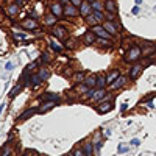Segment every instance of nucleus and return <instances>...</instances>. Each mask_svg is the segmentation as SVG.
<instances>
[{
    "mask_svg": "<svg viewBox=\"0 0 156 156\" xmlns=\"http://www.w3.org/2000/svg\"><path fill=\"white\" fill-rule=\"evenodd\" d=\"M125 83H126V76H123V75H120L117 80L112 83V84H109V87L112 89V90H115V89H120V87H123L125 86Z\"/></svg>",
    "mask_w": 156,
    "mask_h": 156,
    "instance_id": "15",
    "label": "nucleus"
},
{
    "mask_svg": "<svg viewBox=\"0 0 156 156\" xmlns=\"http://www.w3.org/2000/svg\"><path fill=\"white\" fill-rule=\"evenodd\" d=\"M56 16H53V14H51V12H50V14L47 16V19H45V23L47 25H50V27H51V25H56Z\"/></svg>",
    "mask_w": 156,
    "mask_h": 156,
    "instance_id": "33",
    "label": "nucleus"
},
{
    "mask_svg": "<svg viewBox=\"0 0 156 156\" xmlns=\"http://www.w3.org/2000/svg\"><path fill=\"white\" fill-rule=\"evenodd\" d=\"M120 75H122V73H120V70H117V69L111 70V72L106 75V83H108V84H112V83H114V81H115Z\"/></svg>",
    "mask_w": 156,
    "mask_h": 156,
    "instance_id": "16",
    "label": "nucleus"
},
{
    "mask_svg": "<svg viewBox=\"0 0 156 156\" xmlns=\"http://www.w3.org/2000/svg\"><path fill=\"white\" fill-rule=\"evenodd\" d=\"M41 61H44V62H48V61H50V56H48V53H45V51H44V53L41 55V59H39V62H41Z\"/></svg>",
    "mask_w": 156,
    "mask_h": 156,
    "instance_id": "36",
    "label": "nucleus"
},
{
    "mask_svg": "<svg viewBox=\"0 0 156 156\" xmlns=\"http://www.w3.org/2000/svg\"><path fill=\"white\" fill-rule=\"evenodd\" d=\"M128 151V147H123V145H119V153H126Z\"/></svg>",
    "mask_w": 156,
    "mask_h": 156,
    "instance_id": "38",
    "label": "nucleus"
},
{
    "mask_svg": "<svg viewBox=\"0 0 156 156\" xmlns=\"http://www.w3.org/2000/svg\"><path fill=\"white\" fill-rule=\"evenodd\" d=\"M37 112V108H30V109H27V111H23L20 115H19V120L22 122V120H27L28 117H31L33 114H36Z\"/></svg>",
    "mask_w": 156,
    "mask_h": 156,
    "instance_id": "19",
    "label": "nucleus"
},
{
    "mask_svg": "<svg viewBox=\"0 0 156 156\" xmlns=\"http://www.w3.org/2000/svg\"><path fill=\"white\" fill-rule=\"evenodd\" d=\"M28 17H31V19H37V14L36 12H30V16Z\"/></svg>",
    "mask_w": 156,
    "mask_h": 156,
    "instance_id": "40",
    "label": "nucleus"
},
{
    "mask_svg": "<svg viewBox=\"0 0 156 156\" xmlns=\"http://www.w3.org/2000/svg\"><path fill=\"white\" fill-rule=\"evenodd\" d=\"M142 70H144V66H142V64H133L131 69H129L128 76L131 78V80H137V78L140 76V73H142Z\"/></svg>",
    "mask_w": 156,
    "mask_h": 156,
    "instance_id": "8",
    "label": "nucleus"
},
{
    "mask_svg": "<svg viewBox=\"0 0 156 156\" xmlns=\"http://www.w3.org/2000/svg\"><path fill=\"white\" fill-rule=\"evenodd\" d=\"M131 144H133V145H139V140L134 139V140H131Z\"/></svg>",
    "mask_w": 156,
    "mask_h": 156,
    "instance_id": "42",
    "label": "nucleus"
},
{
    "mask_svg": "<svg viewBox=\"0 0 156 156\" xmlns=\"http://www.w3.org/2000/svg\"><path fill=\"white\" fill-rule=\"evenodd\" d=\"M92 14L95 16V19L98 20V23H103L106 20V16L103 14V11H97V9H92Z\"/></svg>",
    "mask_w": 156,
    "mask_h": 156,
    "instance_id": "27",
    "label": "nucleus"
},
{
    "mask_svg": "<svg viewBox=\"0 0 156 156\" xmlns=\"http://www.w3.org/2000/svg\"><path fill=\"white\" fill-rule=\"evenodd\" d=\"M17 39H19V41H22V39H25V34H14Z\"/></svg>",
    "mask_w": 156,
    "mask_h": 156,
    "instance_id": "39",
    "label": "nucleus"
},
{
    "mask_svg": "<svg viewBox=\"0 0 156 156\" xmlns=\"http://www.w3.org/2000/svg\"><path fill=\"white\" fill-rule=\"evenodd\" d=\"M90 5H92V9H97V11H103V9H105V3L98 2V0H94V2H90Z\"/></svg>",
    "mask_w": 156,
    "mask_h": 156,
    "instance_id": "32",
    "label": "nucleus"
},
{
    "mask_svg": "<svg viewBox=\"0 0 156 156\" xmlns=\"http://www.w3.org/2000/svg\"><path fill=\"white\" fill-rule=\"evenodd\" d=\"M103 27H105V30L111 36H117L119 31H122V25L117 23L115 20H105V22H103Z\"/></svg>",
    "mask_w": 156,
    "mask_h": 156,
    "instance_id": "2",
    "label": "nucleus"
},
{
    "mask_svg": "<svg viewBox=\"0 0 156 156\" xmlns=\"http://www.w3.org/2000/svg\"><path fill=\"white\" fill-rule=\"evenodd\" d=\"M51 34L56 36V39H61V41H66L67 39V30L62 27V25H53L51 28Z\"/></svg>",
    "mask_w": 156,
    "mask_h": 156,
    "instance_id": "5",
    "label": "nucleus"
},
{
    "mask_svg": "<svg viewBox=\"0 0 156 156\" xmlns=\"http://www.w3.org/2000/svg\"><path fill=\"white\" fill-rule=\"evenodd\" d=\"M22 87H23V84L22 83H19L17 86H14V87H12V90H11V92H9V98H14L19 92H20V90H22Z\"/></svg>",
    "mask_w": 156,
    "mask_h": 156,
    "instance_id": "28",
    "label": "nucleus"
},
{
    "mask_svg": "<svg viewBox=\"0 0 156 156\" xmlns=\"http://www.w3.org/2000/svg\"><path fill=\"white\" fill-rule=\"evenodd\" d=\"M39 83H41V78H39L37 73H31L28 76V81L25 83V86H37Z\"/></svg>",
    "mask_w": 156,
    "mask_h": 156,
    "instance_id": "18",
    "label": "nucleus"
},
{
    "mask_svg": "<svg viewBox=\"0 0 156 156\" xmlns=\"http://www.w3.org/2000/svg\"><path fill=\"white\" fill-rule=\"evenodd\" d=\"M83 42H84L86 45H94V44L97 42V36H95V33H94L92 30L86 31V33L83 34Z\"/></svg>",
    "mask_w": 156,
    "mask_h": 156,
    "instance_id": "9",
    "label": "nucleus"
},
{
    "mask_svg": "<svg viewBox=\"0 0 156 156\" xmlns=\"http://www.w3.org/2000/svg\"><path fill=\"white\" fill-rule=\"evenodd\" d=\"M90 12H92V5H90V2H83V5L80 6V16H83V17H87Z\"/></svg>",
    "mask_w": 156,
    "mask_h": 156,
    "instance_id": "14",
    "label": "nucleus"
},
{
    "mask_svg": "<svg viewBox=\"0 0 156 156\" xmlns=\"http://www.w3.org/2000/svg\"><path fill=\"white\" fill-rule=\"evenodd\" d=\"M56 103L58 101H44V103H41V106H37V112L39 114H44V112L50 111L51 108H55Z\"/></svg>",
    "mask_w": 156,
    "mask_h": 156,
    "instance_id": "13",
    "label": "nucleus"
},
{
    "mask_svg": "<svg viewBox=\"0 0 156 156\" xmlns=\"http://www.w3.org/2000/svg\"><path fill=\"white\" fill-rule=\"evenodd\" d=\"M50 12H51L53 16H56L58 19L62 17V16H64V3L58 2V0H56V2H53V3L50 5Z\"/></svg>",
    "mask_w": 156,
    "mask_h": 156,
    "instance_id": "6",
    "label": "nucleus"
},
{
    "mask_svg": "<svg viewBox=\"0 0 156 156\" xmlns=\"http://www.w3.org/2000/svg\"><path fill=\"white\" fill-rule=\"evenodd\" d=\"M105 11L112 12V14H117V12H119V6H117L115 0H105Z\"/></svg>",
    "mask_w": 156,
    "mask_h": 156,
    "instance_id": "12",
    "label": "nucleus"
},
{
    "mask_svg": "<svg viewBox=\"0 0 156 156\" xmlns=\"http://www.w3.org/2000/svg\"><path fill=\"white\" fill-rule=\"evenodd\" d=\"M19 9H20V5H17V3H9V5L5 8V12H6L8 17H14V16L19 14Z\"/></svg>",
    "mask_w": 156,
    "mask_h": 156,
    "instance_id": "11",
    "label": "nucleus"
},
{
    "mask_svg": "<svg viewBox=\"0 0 156 156\" xmlns=\"http://www.w3.org/2000/svg\"><path fill=\"white\" fill-rule=\"evenodd\" d=\"M37 75H39V78H41V81H47L50 78V72L47 69H44V67H41L37 70Z\"/></svg>",
    "mask_w": 156,
    "mask_h": 156,
    "instance_id": "23",
    "label": "nucleus"
},
{
    "mask_svg": "<svg viewBox=\"0 0 156 156\" xmlns=\"http://www.w3.org/2000/svg\"><path fill=\"white\" fill-rule=\"evenodd\" d=\"M22 156H31V153H25V154H22Z\"/></svg>",
    "mask_w": 156,
    "mask_h": 156,
    "instance_id": "45",
    "label": "nucleus"
},
{
    "mask_svg": "<svg viewBox=\"0 0 156 156\" xmlns=\"http://www.w3.org/2000/svg\"><path fill=\"white\" fill-rule=\"evenodd\" d=\"M112 108H114V103H112V101H101V103H98L97 111H98L100 114H106V112L112 111Z\"/></svg>",
    "mask_w": 156,
    "mask_h": 156,
    "instance_id": "10",
    "label": "nucleus"
},
{
    "mask_svg": "<svg viewBox=\"0 0 156 156\" xmlns=\"http://www.w3.org/2000/svg\"><path fill=\"white\" fill-rule=\"evenodd\" d=\"M84 83H86L89 87H95V86H97V75H89V76H86Z\"/></svg>",
    "mask_w": 156,
    "mask_h": 156,
    "instance_id": "24",
    "label": "nucleus"
},
{
    "mask_svg": "<svg viewBox=\"0 0 156 156\" xmlns=\"http://www.w3.org/2000/svg\"><path fill=\"white\" fill-rule=\"evenodd\" d=\"M86 2H94V0H86Z\"/></svg>",
    "mask_w": 156,
    "mask_h": 156,
    "instance_id": "46",
    "label": "nucleus"
},
{
    "mask_svg": "<svg viewBox=\"0 0 156 156\" xmlns=\"http://www.w3.org/2000/svg\"><path fill=\"white\" fill-rule=\"evenodd\" d=\"M83 2H84V0H70V3H72L73 6H76V8H80V6L83 5Z\"/></svg>",
    "mask_w": 156,
    "mask_h": 156,
    "instance_id": "35",
    "label": "nucleus"
},
{
    "mask_svg": "<svg viewBox=\"0 0 156 156\" xmlns=\"http://www.w3.org/2000/svg\"><path fill=\"white\" fill-rule=\"evenodd\" d=\"M89 86L83 81V83H80V84H76V90H78V92H80V94H83V95H86L87 92H89Z\"/></svg>",
    "mask_w": 156,
    "mask_h": 156,
    "instance_id": "26",
    "label": "nucleus"
},
{
    "mask_svg": "<svg viewBox=\"0 0 156 156\" xmlns=\"http://www.w3.org/2000/svg\"><path fill=\"white\" fill-rule=\"evenodd\" d=\"M20 27L25 28V30H30V31H34L39 28V22L36 19H31V17H27L20 22Z\"/></svg>",
    "mask_w": 156,
    "mask_h": 156,
    "instance_id": "4",
    "label": "nucleus"
},
{
    "mask_svg": "<svg viewBox=\"0 0 156 156\" xmlns=\"http://www.w3.org/2000/svg\"><path fill=\"white\" fill-rule=\"evenodd\" d=\"M84 19H86V23H87V25H90V27H94V25H97V23H98V20L95 19V16L92 14V12H90V14H89L87 17H84Z\"/></svg>",
    "mask_w": 156,
    "mask_h": 156,
    "instance_id": "31",
    "label": "nucleus"
},
{
    "mask_svg": "<svg viewBox=\"0 0 156 156\" xmlns=\"http://www.w3.org/2000/svg\"><path fill=\"white\" fill-rule=\"evenodd\" d=\"M137 12H139V8H137V6L133 8V14H137Z\"/></svg>",
    "mask_w": 156,
    "mask_h": 156,
    "instance_id": "43",
    "label": "nucleus"
},
{
    "mask_svg": "<svg viewBox=\"0 0 156 156\" xmlns=\"http://www.w3.org/2000/svg\"><path fill=\"white\" fill-rule=\"evenodd\" d=\"M86 72H76V73H73V81H75V84H80V83H83L84 80H86Z\"/></svg>",
    "mask_w": 156,
    "mask_h": 156,
    "instance_id": "22",
    "label": "nucleus"
},
{
    "mask_svg": "<svg viewBox=\"0 0 156 156\" xmlns=\"http://www.w3.org/2000/svg\"><path fill=\"white\" fill-rule=\"evenodd\" d=\"M58 2H61V3H64V5H67V3H70V0H58Z\"/></svg>",
    "mask_w": 156,
    "mask_h": 156,
    "instance_id": "41",
    "label": "nucleus"
},
{
    "mask_svg": "<svg viewBox=\"0 0 156 156\" xmlns=\"http://www.w3.org/2000/svg\"><path fill=\"white\" fill-rule=\"evenodd\" d=\"M64 16H66V17H76V16H80V8L73 6L72 3L64 5Z\"/></svg>",
    "mask_w": 156,
    "mask_h": 156,
    "instance_id": "7",
    "label": "nucleus"
},
{
    "mask_svg": "<svg viewBox=\"0 0 156 156\" xmlns=\"http://www.w3.org/2000/svg\"><path fill=\"white\" fill-rule=\"evenodd\" d=\"M83 150H84V154H86V156H92L94 145L90 144V142H86V144H84V147H83Z\"/></svg>",
    "mask_w": 156,
    "mask_h": 156,
    "instance_id": "29",
    "label": "nucleus"
},
{
    "mask_svg": "<svg viewBox=\"0 0 156 156\" xmlns=\"http://www.w3.org/2000/svg\"><path fill=\"white\" fill-rule=\"evenodd\" d=\"M50 47H51V50L58 51V53H62V51H64V47H62L61 44H58L55 39H51V41H50Z\"/></svg>",
    "mask_w": 156,
    "mask_h": 156,
    "instance_id": "25",
    "label": "nucleus"
},
{
    "mask_svg": "<svg viewBox=\"0 0 156 156\" xmlns=\"http://www.w3.org/2000/svg\"><path fill=\"white\" fill-rule=\"evenodd\" d=\"M11 153H12V147L9 144H6V145H3L2 151H0V156H11Z\"/></svg>",
    "mask_w": 156,
    "mask_h": 156,
    "instance_id": "30",
    "label": "nucleus"
},
{
    "mask_svg": "<svg viewBox=\"0 0 156 156\" xmlns=\"http://www.w3.org/2000/svg\"><path fill=\"white\" fill-rule=\"evenodd\" d=\"M142 56V48L136 44L133 45H129L125 51V55H123V61L125 62H136L139 58Z\"/></svg>",
    "mask_w": 156,
    "mask_h": 156,
    "instance_id": "1",
    "label": "nucleus"
},
{
    "mask_svg": "<svg viewBox=\"0 0 156 156\" xmlns=\"http://www.w3.org/2000/svg\"><path fill=\"white\" fill-rule=\"evenodd\" d=\"M106 76L103 75V73H100V75H97V87L98 89H105L106 87Z\"/></svg>",
    "mask_w": 156,
    "mask_h": 156,
    "instance_id": "21",
    "label": "nucleus"
},
{
    "mask_svg": "<svg viewBox=\"0 0 156 156\" xmlns=\"http://www.w3.org/2000/svg\"><path fill=\"white\" fill-rule=\"evenodd\" d=\"M73 156H86V154H84V150H80V148H78V150L73 151Z\"/></svg>",
    "mask_w": 156,
    "mask_h": 156,
    "instance_id": "37",
    "label": "nucleus"
},
{
    "mask_svg": "<svg viewBox=\"0 0 156 156\" xmlns=\"http://www.w3.org/2000/svg\"><path fill=\"white\" fill-rule=\"evenodd\" d=\"M41 100H44V101H58L59 100V95L55 94V92H44L41 95Z\"/></svg>",
    "mask_w": 156,
    "mask_h": 156,
    "instance_id": "17",
    "label": "nucleus"
},
{
    "mask_svg": "<svg viewBox=\"0 0 156 156\" xmlns=\"http://www.w3.org/2000/svg\"><path fill=\"white\" fill-rule=\"evenodd\" d=\"M105 95H106V89H97L95 94H94V97H92V100L98 103V101L103 100V97H105Z\"/></svg>",
    "mask_w": 156,
    "mask_h": 156,
    "instance_id": "20",
    "label": "nucleus"
},
{
    "mask_svg": "<svg viewBox=\"0 0 156 156\" xmlns=\"http://www.w3.org/2000/svg\"><path fill=\"white\" fill-rule=\"evenodd\" d=\"M90 30H92L94 33H95V36L97 37H103V39H111V41H112V37L114 36H111L106 30H105V27H103V25H94V27H90Z\"/></svg>",
    "mask_w": 156,
    "mask_h": 156,
    "instance_id": "3",
    "label": "nucleus"
},
{
    "mask_svg": "<svg viewBox=\"0 0 156 156\" xmlns=\"http://www.w3.org/2000/svg\"><path fill=\"white\" fill-rule=\"evenodd\" d=\"M142 3V0H136V5H140Z\"/></svg>",
    "mask_w": 156,
    "mask_h": 156,
    "instance_id": "44",
    "label": "nucleus"
},
{
    "mask_svg": "<svg viewBox=\"0 0 156 156\" xmlns=\"http://www.w3.org/2000/svg\"><path fill=\"white\" fill-rule=\"evenodd\" d=\"M95 90H97L95 87H90V89H89V92H87L84 97H86V98H92V97H94V94H95Z\"/></svg>",
    "mask_w": 156,
    "mask_h": 156,
    "instance_id": "34",
    "label": "nucleus"
}]
</instances>
